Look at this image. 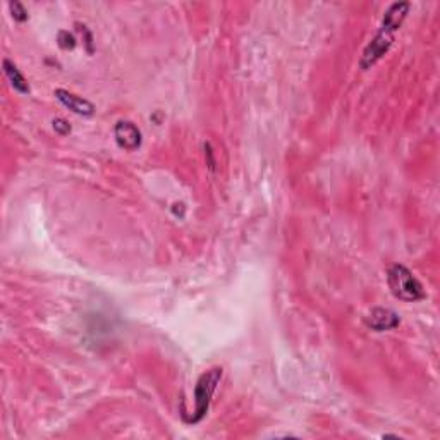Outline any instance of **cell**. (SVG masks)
Wrapping results in <instances>:
<instances>
[{"label": "cell", "mask_w": 440, "mask_h": 440, "mask_svg": "<svg viewBox=\"0 0 440 440\" xmlns=\"http://www.w3.org/2000/svg\"><path fill=\"white\" fill-rule=\"evenodd\" d=\"M387 283L391 287L392 295L397 299L406 301V303H415V301L425 299L423 285L408 270L404 265H392L387 272Z\"/></svg>", "instance_id": "1"}, {"label": "cell", "mask_w": 440, "mask_h": 440, "mask_svg": "<svg viewBox=\"0 0 440 440\" xmlns=\"http://www.w3.org/2000/svg\"><path fill=\"white\" fill-rule=\"evenodd\" d=\"M222 380V368H212L205 372L202 377L198 378L195 387V409H193L191 416L184 420L186 423H200L207 416L208 408H210L212 397H214L215 389H217L219 382Z\"/></svg>", "instance_id": "2"}, {"label": "cell", "mask_w": 440, "mask_h": 440, "mask_svg": "<svg viewBox=\"0 0 440 440\" xmlns=\"http://www.w3.org/2000/svg\"><path fill=\"white\" fill-rule=\"evenodd\" d=\"M394 37H396V33L389 32V30L382 28L380 26V30H378L375 38L366 45L365 50H363V56L360 59V67L363 69V71L372 69L373 65H375L378 60H380L382 57L391 50L394 44Z\"/></svg>", "instance_id": "3"}, {"label": "cell", "mask_w": 440, "mask_h": 440, "mask_svg": "<svg viewBox=\"0 0 440 440\" xmlns=\"http://www.w3.org/2000/svg\"><path fill=\"white\" fill-rule=\"evenodd\" d=\"M114 136L117 145L126 152H134L141 146V131L131 121H119L114 127Z\"/></svg>", "instance_id": "4"}, {"label": "cell", "mask_w": 440, "mask_h": 440, "mask_svg": "<svg viewBox=\"0 0 440 440\" xmlns=\"http://www.w3.org/2000/svg\"><path fill=\"white\" fill-rule=\"evenodd\" d=\"M399 322L401 320L396 311L389 310V308H373V310L365 316L366 327L375 332L396 329V327L399 325Z\"/></svg>", "instance_id": "5"}, {"label": "cell", "mask_w": 440, "mask_h": 440, "mask_svg": "<svg viewBox=\"0 0 440 440\" xmlns=\"http://www.w3.org/2000/svg\"><path fill=\"white\" fill-rule=\"evenodd\" d=\"M56 96L64 107H67V109L75 112V114L84 115V117L93 115L95 105L91 102H88L86 98H81V96L71 93V91L67 90H56Z\"/></svg>", "instance_id": "6"}, {"label": "cell", "mask_w": 440, "mask_h": 440, "mask_svg": "<svg viewBox=\"0 0 440 440\" xmlns=\"http://www.w3.org/2000/svg\"><path fill=\"white\" fill-rule=\"evenodd\" d=\"M409 7L411 4L409 2H394L387 11H385L384 19H382V28L389 30V32L397 33L403 26L404 19H406L408 13H409Z\"/></svg>", "instance_id": "7"}, {"label": "cell", "mask_w": 440, "mask_h": 440, "mask_svg": "<svg viewBox=\"0 0 440 440\" xmlns=\"http://www.w3.org/2000/svg\"><path fill=\"white\" fill-rule=\"evenodd\" d=\"M2 67H4V75L7 76V79H9L11 86H13L14 90L19 91V93H22V95L30 93L28 81H26L25 76L21 75V71H19L16 64L11 63L9 59H6L2 63Z\"/></svg>", "instance_id": "8"}, {"label": "cell", "mask_w": 440, "mask_h": 440, "mask_svg": "<svg viewBox=\"0 0 440 440\" xmlns=\"http://www.w3.org/2000/svg\"><path fill=\"white\" fill-rule=\"evenodd\" d=\"M9 11L13 14L14 21L18 22H25L28 19V13H26L25 6L21 2H9Z\"/></svg>", "instance_id": "9"}, {"label": "cell", "mask_w": 440, "mask_h": 440, "mask_svg": "<svg viewBox=\"0 0 440 440\" xmlns=\"http://www.w3.org/2000/svg\"><path fill=\"white\" fill-rule=\"evenodd\" d=\"M57 41H59V47L64 48V50L76 47V38L72 37V34L69 32H60L59 37H57Z\"/></svg>", "instance_id": "10"}, {"label": "cell", "mask_w": 440, "mask_h": 440, "mask_svg": "<svg viewBox=\"0 0 440 440\" xmlns=\"http://www.w3.org/2000/svg\"><path fill=\"white\" fill-rule=\"evenodd\" d=\"M53 129L59 134H63V136L71 133V126H69L64 119H56V121H53Z\"/></svg>", "instance_id": "11"}]
</instances>
